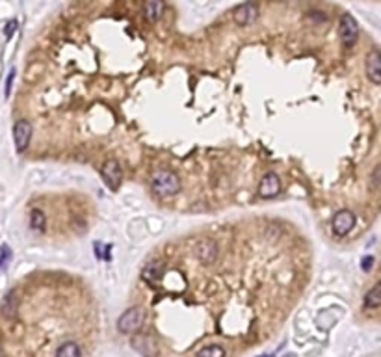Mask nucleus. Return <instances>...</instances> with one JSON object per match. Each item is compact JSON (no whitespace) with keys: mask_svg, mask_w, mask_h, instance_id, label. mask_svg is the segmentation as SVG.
<instances>
[{"mask_svg":"<svg viewBox=\"0 0 381 357\" xmlns=\"http://www.w3.org/2000/svg\"><path fill=\"white\" fill-rule=\"evenodd\" d=\"M151 188L156 196L171 197L181 192L183 184H181V179L170 169H156L151 175Z\"/></svg>","mask_w":381,"mask_h":357,"instance_id":"f257e3e1","label":"nucleus"},{"mask_svg":"<svg viewBox=\"0 0 381 357\" xmlns=\"http://www.w3.org/2000/svg\"><path fill=\"white\" fill-rule=\"evenodd\" d=\"M145 322V311L141 307H130L128 311H125L123 315L119 316V320H117V329H119L121 333H136L138 329L143 326Z\"/></svg>","mask_w":381,"mask_h":357,"instance_id":"f03ea898","label":"nucleus"},{"mask_svg":"<svg viewBox=\"0 0 381 357\" xmlns=\"http://www.w3.org/2000/svg\"><path fill=\"white\" fill-rule=\"evenodd\" d=\"M339 35H340V41L344 43L346 47H352L353 43L357 41V35H359V26H357V21L353 19L352 15L344 13L342 17H340Z\"/></svg>","mask_w":381,"mask_h":357,"instance_id":"7ed1b4c3","label":"nucleus"},{"mask_svg":"<svg viewBox=\"0 0 381 357\" xmlns=\"http://www.w3.org/2000/svg\"><path fill=\"white\" fill-rule=\"evenodd\" d=\"M355 225V214L352 210H339L333 218V233L339 238H344Z\"/></svg>","mask_w":381,"mask_h":357,"instance_id":"20e7f679","label":"nucleus"},{"mask_svg":"<svg viewBox=\"0 0 381 357\" xmlns=\"http://www.w3.org/2000/svg\"><path fill=\"white\" fill-rule=\"evenodd\" d=\"M259 17V6L253 4V2H247V4H240V6L234 7L233 11V19L238 26H247L253 21H257Z\"/></svg>","mask_w":381,"mask_h":357,"instance_id":"39448f33","label":"nucleus"},{"mask_svg":"<svg viewBox=\"0 0 381 357\" xmlns=\"http://www.w3.org/2000/svg\"><path fill=\"white\" fill-rule=\"evenodd\" d=\"M100 175L104 179V182L108 184V188L117 190L121 184V179H123V171H121V166L115 160H108L102 164L100 168Z\"/></svg>","mask_w":381,"mask_h":357,"instance_id":"423d86ee","label":"nucleus"},{"mask_svg":"<svg viewBox=\"0 0 381 357\" xmlns=\"http://www.w3.org/2000/svg\"><path fill=\"white\" fill-rule=\"evenodd\" d=\"M30 138H32V125H30L26 119H19L13 126V140L15 147L19 153H22L24 149L28 147Z\"/></svg>","mask_w":381,"mask_h":357,"instance_id":"0eeeda50","label":"nucleus"},{"mask_svg":"<svg viewBox=\"0 0 381 357\" xmlns=\"http://www.w3.org/2000/svg\"><path fill=\"white\" fill-rule=\"evenodd\" d=\"M279 192H281V181H279L277 173L270 171L262 177L261 184H259V196L264 197V199H272V197L279 196Z\"/></svg>","mask_w":381,"mask_h":357,"instance_id":"6e6552de","label":"nucleus"},{"mask_svg":"<svg viewBox=\"0 0 381 357\" xmlns=\"http://www.w3.org/2000/svg\"><path fill=\"white\" fill-rule=\"evenodd\" d=\"M367 77L372 84H381V54L378 50H372L367 56Z\"/></svg>","mask_w":381,"mask_h":357,"instance_id":"1a4fd4ad","label":"nucleus"},{"mask_svg":"<svg viewBox=\"0 0 381 357\" xmlns=\"http://www.w3.org/2000/svg\"><path fill=\"white\" fill-rule=\"evenodd\" d=\"M0 313H2L4 318H9V320L17 316V313H19V296H17L15 290L7 292L6 298L2 300V303H0Z\"/></svg>","mask_w":381,"mask_h":357,"instance_id":"9d476101","label":"nucleus"},{"mask_svg":"<svg viewBox=\"0 0 381 357\" xmlns=\"http://www.w3.org/2000/svg\"><path fill=\"white\" fill-rule=\"evenodd\" d=\"M195 253H197V257L203 262H212V260L216 259V255H218V245L212 240H203V242H199Z\"/></svg>","mask_w":381,"mask_h":357,"instance_id":"9b49d317","label":"nucleus"},{"mask_svg":"<svg viewBox=\"0 0 381 357\" xmlns=\"http://www.w3.org/2000/svg\"><path fill=\"white\" fill-rule=\"evenodd\" d=\"M164 7L166 4L160 2V0H151V2H145L143 4V13L147 17L149 21H158L164 13Z\"/></svg>","mask_w":381,"mask_h":357,"instance_id":"f8f14e48","label":"nucleus"},{"mask_svg":"<svg viewBox=\"0 0 381 357\" xmlns=\"http://www.w3.org/2000/svg\"><path fill=\"white\" fill-rule=\"evenodd\" d=\"M381 305V298H380V283H376L374 287L370 288L365 296V307L367 309H378Z\"/></svg>","mask_w":381,"mask_h":357,"instance_id":"ddd939ff","label":"nucleus"},{"mask_svg":"<svg viewBox=\"0 0 381 357\" xmlns=\"http://www.w3.org/2000/svg\"><path fill=\"white\" fill-rule=\"evenodd\" d=\"M56 357H80V346L77 343H64L56 350Z\"/></svg>","mask_w":381,"mask_h":357,"instance_id":"4468645a","label":"nucleus"},{"mask_svg":"<svg viewBox=\"0 0 381 357\" xmlns=\"http://www.w3.org/2000/svg\"><path fill=\"white\" fill-rule=\"evenodd\" d=\"M30 224H32V229H35V231H45V224H47L45 212L39 209L32 210V214H30Z\"/></svg>","mask_w":381,"mask_h":357,"instance_id":"2eb2a0df","label":"nucleus"},{"mask_svg":"<svg viewBox=\"0 0 381 357\" xmlns=\"http://www.w3.org/2000/svg\"><path fill=\"white\" fill-rule=\"evenodd\" d=\"M197 357H225V350L218 344H212V346H205L197 354Z\"/></svg>","mask_w":381,"mask_h":357,"instance_id":"dca6fc26","label":"nucleus"},{"mask_svg":"<svg viewBox=\"0 0 381 357\" xmlns=\"http://www.w3.org/2000/svg\"><path fill=\"white\" fill-rule=\"evenodd\" d=\"M9 260H11V249L7 245H2L0 247V270H4L9 264Z\"/></svg>","mask_w":381,"mask_h":357,"instance_id":"f3484780","label":"nucleus"},{"mask_svg":"<svg viewBox=\"0 0 381 357\" xmlns=\"http://www.w3.org/2000/svg\"><path fill=\"white\" fill-rule=\"evenodd\" d=\"M372 266H374V257H370V255H368V257H365V259L361 260V268H363L365 272H370Z\"/></svg>","mask_w":381,"mask_h":357,"instance_id":"a211bd4d","label":"nucleus"},{"mask_svg":"<svg viewBox=\"0 0 381 357\" xmlns=\"http://www.w3.org/2000/svg\"><path fill=\"white\" fill-rule=\"evenodd\" d=\"M13 77H15V71L11 69L9 71V75L6 78V97H9V93H11V86H13Z\"/></svg>","mask_w":381,"mask_h":357,"instance_id":"6ab92c4d","label":"nucleus"},{"mask_svg":"<svg viewBox=\"0 0 381 357\" xmlns=\"http://www.w3.org/2000/svg\"><path fill=\"white\" fill-rule=\"evenodd\" d=\"M15 26H17V21H9L6 24V35H7V37H9V35H13Z\"/></svg>","mask_w":381,"mask_h":357,"instance_id":"aec40b11","label":"nucleus"},{"mask_svg":"<svg viewBox=\"0 0 381 357\" xmlns=\"http://www.w3.org/2000/svg\"><path fill=\"white\" fill-rule=\"evenodd\" d=\"M378 175H380V166H376L374 169V175H372V181H374V186L378 188V182H380V179H378Z\"/></svg>","mask_w":381,"mask_h":357,"instance_id":"412c9836","label":"nucleus"},{"mask_svg":"<svg viewBox=\"0 0 381 357\" xmlns=\"http://www.w3.org/2000/svg\"><path fill=\"white\" fill-rule=\"evenodd\" d=\"M0 357H4V350H2V346H0Z\"/></svg>","mask_w":381,"mask_h":357,"instance_id":"4be33fe9","label":"nucleus"},{"mask_svg":"<svg viewBox=\"0 0 381 357\" xmlns=\"http://www.w3.org/2000/svg\"><path fill=\"white\" fill-rule=\"evenodd\" d=\"M261 357H272V356H261Z\"/></svg>","mask_w":381,"mask_h":357,"instance_id":"5701e85b","label":"nucleus"}]
</instances>
